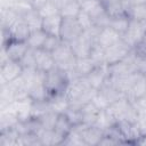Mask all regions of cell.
Listing matches in <instances>:
<instances>
[{"mask_svg":"<svg viewBox=\"0 0 146 146\" xmlns=\"http://www.w3.org/2000/svg\"><path fill=\"white\" fill-rule=\"evenodd\" d=\"M62 42H63V40H62L59 36H56V35H48L47 39H46V41H44V44H43L42 49H44L46 51L52 52Z\"/></svg>","mask_w":146,"mask_h":146,"instance_id":"cell-24","label":"cell"},{"mask_svg":"<svg viewBox=\"0 0 146 146\" xmlns=\"http://www.w3.org/2000/svg\"><path fill=\"white\" fill-rule=\"evenodd\" d=\"M90 58L95 62V64L97 66H102V65H106L105 62V49L99 46L98 43H95L91 52H90Z\"/></svg>","mask_w":146,"mask_h":146,"instance_id":"cell-21","label":"cell"},{"mask_svg":"<svg viewBox=\"0 0 146 146\" xmlns=\"http://www.w3.org/2000/svg\"><path fill=\"white\" fill-rule=\"evenodd\" d=\"M23 19L26 22V24L29 25L31 31H35V30H40L42 29V22L43 18L40 16L39 11L35 9L30 10L29 13H26L24 16H22Z\"/></svg>","mask_w":146,"mask_h":146,"instance_id":"cell-17","label":"cell"},{"mask_svg":"<svg viewBox=\"0 0 146 146\" xmlns=\"http://www.w3.org/2000/svg\"><path fill=\"white\" fill-rule=\"evenodd\" d=\"M29 44L26 41H18V40H10L3 44V50L7 54L8 59L21 62L26 51L29 50Z\"/></svg>","mask_w":146,"mask_h":146,"instance_id":"cell-5","label":"cell"},{"mask_svg":"<svg viewBox=\"0 0 146 146\" xmlns=\"http://www.w3.org/2000/svg\"><path fill=\"white\" fill-rule=\"evenodd\" d=\"M34 54H35V68L38 71L47 73L56 66L51 52L46 51L44 49H34Z\"/></svg>","mask_w":146,"mask_h":146,"instance_id":"cell-8","label":"cell"},{"mask_svg":"<svg viewBox=\"0 0 146 146\" xmlns=\"http://www.w3.org/2000/svg\"><path fill=\"white\" fill-rule=\"evenodd\" d=\"M5 30H7L11 40H18V41H26L31 33V30L26 24V22L23 19V17H19L9 29H5Z\"/></svg>","mask_w":146,"mask_h":146,"instance_id":"cell-9","label":"cell"},{"mask_svg":"<svg viewBox=\"0 0 146 146\" xmlns=\"http://www.w3.org/2000/svg\"><path fill=\"white\" fill-rule=\"evenodd\" d=\"M19 63L22 64L23 67H35V54H34V49L29 48V50L26 51V54L24 55V57L22 58V60Z\"/></svg>","mask_w":146,"mask_h":146,"instance_id":"cell-26","label":"cell"},{"mask_svg":"<svg viewBox=\"0 0 146 146\" xmlns=\"http://www.w3.org/2000/svg\"><path fill=\"white\" fill-rule=\"evenodd\" d=\"M81 9L88 13L94 21L106 11L104 5L99 0H83L81 1Z\"/></svg>","mask_w":146,"mask_h":146,"instance_id":"cell-12","label":"cell"},{"mask_svg":"<svg viewBox=\"0 0 146 146\" xmlns=\"http://www.w3.org/2000/svg\"><path fill=\"white\" fill-rule=\"evenodd\" d=\"M94 104H95V106L100 111V110H106L110 105H111V103L108 102V99L104 96V94H102L100 91H97L96 92V95L94 96V98H92V100H91Z\"/></svg>","mask_w":146,"mask_h":146,"instance_id":"cell-25","label":"cell"},{"mask_svg":"<svg viewBox=\"0 0 146 146\" xmlns=\"http://www.w3.org/2000/svg\"><path fill=\"white\" fill-rule=\"evenodd\" d=\"M104 136V131L97 128L96 125L87 127L83 131V140L86 145H99V141L102 140Z\"/></svg>","mask_w":146,"mask_h":146,"instance_id":"cell-15","label":"cell"},{"mask_svg":"<svg viewBox=\"0 0 146 146\" xmlns=\"http://www.w3.org/2000/svg\"><path fill=\"white\" fill-rule=\"evenodd\" d=\"M121 39H122V35L120 33H117L112 27L107 26V27L100 29V32L97 36V42L96 43H98L104 49H106V48L113 46L114 43L119 42Z\"/></svg>","mask_w":146,"mask_h":146,"instance_id":"cell-10","label":"cell"},{"mask_svg":"<svg viewBox=\"0 0 146 146\" xmlns=\"http://www.w3.org/2000/svg\"><path fill=\"white\" fill-rule=\"evenodd\" d=\"M83 32L76 18H63L59 38L65 42H71L81 35Z\"/></svg>","mask_w":146,"mask_h":146,"instance_id":"cell-4","label":"cell"},{"mask_svg":"<svg viewBox=\"0 0 146 146\" xmlns=\"http://www.w3.org/2000/svg\"><path fill=\"white\" fill-rule=\"evenodd\" d=\"M23 66L19 62L8 59L3 64H1V84L10 83L14 80L18 79L23 73Z\"/></svg>","mask_w":146,"mask_h":146,"instance_id":"cell-6","label":"cell"},{"mask_svg":"<svg viewBox=\"0 0 146 146\" xmlns=\"http://www.w3.org/2000/svg\"><path fill=\"white\" fill-rule=\"evenodd\" d=\"M58 115L59 114H57V113H55L52 111H47L46 113L40 115L38 119H39V121L41 123V127L43 129H54Z\"/></svg>","mask_w":146,"mask_h":146,"instance_id":"cell-20","label":"cell"},{"mask_svg":"<svg viewBox=\"0 0 146 146\" xmlns=\"http://www.w3.org/2000/svg\"><path fill=\"white\" fill-rule=\"evenodd\" d=\"M131 50H132V48L129 47L121 39L119 42H116L113 46H111V47L105 49V62H106V65H112V64H115L117 62L123 60L129 55V52Z\"/></svg>","mask_w":146,"mask_h":146,"instance_id":"cell-3","label":"cell"},{"mask_svg":"<svg viewBox=\"0 0 146 146\" xmlns=\"http://www.w3.org/2000/svg\"><path fill=\"white\" fill-rule=\"evenodd\" d=\"M97 65L90 57H83V58H76L75 63V73L80 76H87L89 73H91L92 70H95Z\"/></svg>","mask_w":146,"mask_h":146,"instance_id":"cell-14","label":"cell"},{"mask_svg":"<svg viewBox=\"0 0 146 146\" xmlns=\"http://www.w3.org/2000/svg\"><path fill=\"white\" fill-rule=\"evenodd\" d=\"M70 80L67 78L66 72L55 66L52 70L46 73L44 76V86L49 94V98L58 95H65Z\"/></svg>","mask_w":146,"mask_h":146,"instance_id":"cell-1","label":"cell"},{"mask_svg":"<svg viewBox=\"0 0 146 146\" xmlns=\"http://www.w3.org/2000/svg\"><path fill=\"white\" fill-rule=\"evenodd\" d=\"M129 22H130V18L127 15H122V16H117V17H112L111 23H110V27H112L113 30H115L117 33H120L122 35L128 30Z\"/></svg>","mask_w":146,"mask_h":146,"instance_id":"cell-19","label":"cell"},{"mask_svg":"<svg viewBox=\"0 0 146 146\" xmlns=\"http://www.w3.org/2000/svg\"><path fill=\"white\" fill-rule=\"evenodd\" d=\"M76 21L79 22V24H80V26L82 27L83 31H84V30H88V29H90V27H92V26L95 25V24H94V19L91 18V16H90L88 13L83 11L82 9H81L80 14L78 15Z\"/></svg>","mask_w":146,"mask_h":146,"instance_id":"cell-23","label":"cell"},{"mask_svg":"<svg viewBox=\"0 0 146 146\" xmlns=\"http://www.w3.org/2000/svg\"><path fill=\"white\" fill-rule=\"evenodd\" d=\"M143 31H144V41H146V22H143Z\"/></svg>","mask_w":146,"mask_h":146,"instance_id":"cell-29","label":"cell"},{"mask_svg":"<svg viewBox=\"0 0 146 146\" xmlns=\"http://www.w3.org/2000/svg\"><path fill=\"white\" fill-rule=\"evenodd\" d=\"M86 79L89 82L90 87L94 88L95 90L102 89L103 86L106 83V81L108 79V68H107V65L97 66L95 70L91 71V73H89L86 76Z\"/></svg>","mask_w":146,"mask_h":146,"instance_id":"cell-7","label":"cell"},{"mask_svg":"<svg viewBox=\"0 0 146 146\" xmlns=\"http://www.w3.org/2000/svg\"><path fill=\"white\" fill-rule=\"evenodd\" d=\"M132 6H146V0H129Z\"/></svg>","mask_w":146,"mask_h":146,"instance_id":"cell-28","label":"cell"},{"mask_svg":"<svg viewBox=\"0 0 146 146\" xmlns=\"http://www.w3.org/2000/svg\"><path fill=\"white\" fill-rule=\"evenodd\" d=\"M80 11L81 2L79 0H67L59 9V14L63 18H76Z\"/></svg>","mask_w":146,"mask_h":146,"instance_id":"cell-13","label":"cell"},{"mask_svg":"<svg viewBox=\"0 0 146 146\" xmlns=\"http://www.w3.org/2000/svg\"><path fill=\"white\" fill-rule=\"evenodd\" d=\"M122 40L132 49L144 40V31H143V22L138 19L130 18L128 30L124 34H122Z\"/></svg>","mask_w":146,"mask_h":146,"instance_id":"cell-2","label":"cell"},{"mask_svg":"<svg viewBox=\"0 0 146 146\" xmlns=\"http://www.w3.org/2000/svg\"><path fill=\"white\" fill-rule=\"evenodd\" d=\"M47 36H48V34L42 29L35 30V31H31L26 42H27L29 47L32 48V49H42Z\"/></svg>","mask_w":146,"mask_h":146,"instance_id":"cell-16","label":"cell"},{"mask_svg":"<svg viewBox=\"0 0 146 146\" xmlns=\"http://www.w3.org/2000/svg\"><path fill=\"white\" fill-rule=\"evenodd\" d=\"M39 14L42 18H46V17H49V16H52V15H56V14H59V9L58 7L52 3L50 0H48L39 10Z\"/></svg>","mask_w":146,"mask_h":146,"instance_id":"cell-22","label":"cell"},{"mask_svg":"<svg viewBox=\"0 0 146 146\" xmlns=\"http://www.w3.org/2000/svg\"><path fill=\"white\" fill-rule=\"evenodd\" d=\"M72 128H73V125L70 122V120L67 119V116L65 115V113L59 114L58 117H57L56 124L54 127V130L58 135H60L62 137H64V139H65V137L68 135V132L72 130Z\"/></svg>","mask_w":146,"mask_h":146,"instance_id":"cell-18","label":"cell"},{"mask_svg":"<svg viewBox=\"0 0 146 146\" xmlns=\"http://www.w3.org/2000/svg\"><path fill=\"white\" fill-rule=\"evenodd\" d=\"M62 22H63V17L60 16V14H56V15L46 17V18H43V22H42V30L48 35L59 36Z\"/></svg>","mask_w":146,"mask_h":146,"instance_id":"cell-11","label":"cell"},{"mask_svg":"<svg viewBox=\"0 0 146 146\" xmlns=\"http://www.w3.org/2000/svg\"><path fill=\"white\" fill-rule=\"evenodd\" d=\"M29 2H30V5L32 6V8L33 9H35V10H39L48 0H27Z\"/></svg>","mask_w":146,"mask_h":146,"instance_id":"cell-27","label":"cell"}]
</instances>
